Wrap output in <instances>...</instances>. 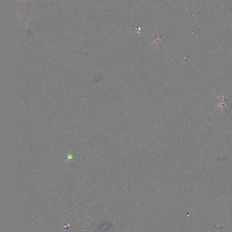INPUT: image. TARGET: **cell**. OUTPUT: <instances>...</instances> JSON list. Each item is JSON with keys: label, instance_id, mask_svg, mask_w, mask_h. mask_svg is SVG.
<instances>
[{"label": "cell", "instance_id": "obj_1", "mask_svg": "<svg viewBox=\"0 0 232 232\" xmlns=\"http://www.w3.org/2000/svg\"><path fill=\"white\" fill-rule=\"evenodd\" d=\"M216 97L218 98V103L217 107H221L223 109V107L226 106V100H225L224 96H222L221 97H218V96H216Z\"/></svg>", "mask_w": 232, "mask_h": 232}]
</instances>
